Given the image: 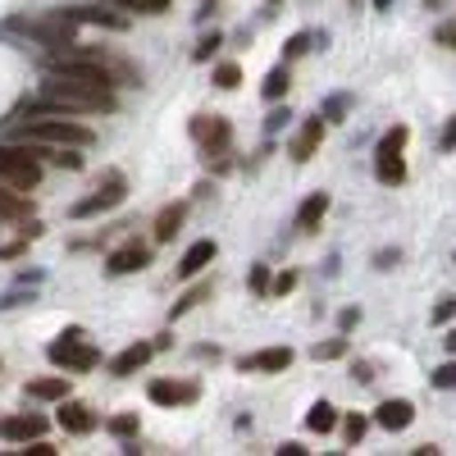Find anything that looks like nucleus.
<instances>
[{
	"label": "nucleus",
	"instance_id": "nucleus-1",
	"mask_svg": "<svg viewBox=\"0 0 456 456\" xmlns=\"http://www.w3.org/2000/svg\"><path fill=\"white\" fill-rule=\"evenodd\" d=\"M114 110V87H96L69 73H51L42 83V101L28 114H110Z\"/></svg>",
	"mask_w": 456,
	"mask_h": 456
},
{
	"label": "nucleus",
	"instance_id": "nucleus-2",
	"mask_svg": "<svg viewBox=\"0 0 456 456\" xmlns=\"http://www.w3.org/2000/svg\"><path fill=\"white\" fill-rule=\"evenodd\" d=\"M14 137L19 142H46V146H92L96 142L92 128H83L73 114H42V119L32 114L28 124L14 128Z\"/></svg>",
	"mask_w": 456,
	"mask_h": 456
},
{
	"label": "nucleus",
	"instance_id": "nucleus-3",
	"mask_svg": "<svg viewBox=\"0 0 456 456\" xmlns=\"http://www.w3.org/2000/svg\"><path fill=\"white\" fill-rule=\"evenodd\" d=\"M0 178H5L10 187H19V192H28V187L42 183V165H37V156H32L28 142L0 146Z\"/></svg>",
	"mask_w": 456,
	"mask_h": 456
},
{
	"label": "nucleus",
	"instance_id": "nucleus-4",
	"mask_svg": "<svg viewBox=\"0 0 456 456\" xmlns=\"http://www.w3.org/2000/svg\"><path fill=\"white\" fill-rule=\"evenodd\" d=\"M124 197H128V183H124V174H105L96 192H92V197H83L78 206H73V215H78V219L105 215V210H114V206H119Z\"/></svg>",
	"mask_w": 456,
	"mask_h": 456
},
{
	"label": "nucleus",
	"instance_id": "nucleus-5",
	"mask_svg": "<svg viewBox=\"0 0 456 456\" xmlns=\"http://www.w3.org/2000/svg\"><path fill=\"white\" fill-rule=\"evenodd\" d=\"M46 356H51L55 365H64V370H92V365H96V352L83 342L78 329H69L64 338H55L51 347H46Z\"/></svg>",
	"mask_w": 456,
	"mask_h": 456
},
{
	"label": "nucleus",
	"instance_id": "nucleus-6",
	"mask_svg": "<svg viewBox=\"0 0 456 456\" xmlns=\"http://www.w3.org/2000/svg\"><path fill=\"white\" fill-rule=\"evenodd\" d=\"M192 137L201 142V151H206V160L215 156V160H224L228 156V137H233V128H228V119H219V114H201V119L192 124Z\"/></svg>",
	"mask_w": 456,
	"mask_h": 456
},
{
	"label": "nucleus",
	"instance_id": "nucleus-7",
	"mask_svg": "<svg viewBox=\"0 0 456 456\" xmlns=\"http://www.w3.org/2000/svg\"><path fill=\"white\" fill-rule=\"evenodd\" d=\"M146 265H151V247L133 238V242H124L119 251H110L105 270H110V274H133V270H146Z\"/></svg>",
	"mask_w": 456,
	"mask_h": 456
},
{
	"label": "nucleus",
	"instance_id": "nucleus-8",
	"mask_svg": "<svg viewBox=\"0 0 456 456\" xmlns=\"http://www.w3.org/2000/svg\"><path fill=\"white\" fill-rule=\"evenodd\" d=\"M288 365H292V352H288V347H265V352L238 361L242 374H279V370H288Z\"/></svg>",
	"mask_w": 456,
	"mask_h": 456
},
{
	"label": "nucleus",
	"instance_id": "nucleus-9",
	"mask_svg": "<svg viewBox=\"0 0 456 456\" xmlns=\"http://www.w3.org/2000/svg\"><path fill=\"white\" fill-rule=\"evenodd\" d=\"M156 406H183V402H197V384H174V379H156L146 388Z\"/></svg>",
	"mask_w": 456,
	"mask_h": 456
},
{
	"label": "nucleus",
	"instance_id": "nucleus-10",
	"mask_svg": "<svg viewBox=\"0 0 456 456\" xmlns=\"http://www.w3.org/2000/svg\"><path fill=\"white\" fill-rule=\"evenodd\" d=\"M324 142V119H320V114H315V119H306V124H301V133L292 137V160L297 165H306L311 156H315V146Z\"/></svg>",
	"mask_w": 456,
	"mask_h": 456
},
{
	"label": "nucleus",
	"instance_id": "nucleus-11",
	"mask_svg": "<svg viewBox=\"0 0 456 456\" xmlns=\"http://www.w3.org/2000/svg\"><path fill=\"white\" fill-rule=\"evenodd\" d=\"M374 420L384 425L388 434H402V429H406V425L415 420V406H411L406 397H393V402H384V406L374 411Z\"/></svg>",
	"mask_w": 456,
	"mask_h": 456
},
{
	"label": "nucleus",
	"instance_id": "nucleus-12",
	"mask_svg": "<svg viewBox=\"0 0 456 456\" xmlns=\"http://www.w3.org/2000/svg\"><path fill=\"white\" fill-rule=\"evenodd\" d=\"M60 425H64V434H92L96 411L83 406V402H60Z\"/></svg>",
	"mask_w": 456,
	"mask_h": 456
},
{
	"label": "nucleus",
	"instance_id": "nucleus-13",
	"mask_svg": "<svg viewBox=\"0 0 456 456\" xmlns=\"http://www.w3.org/2000/svg\"><path fill=\"white\" fill-rule=\"evenodd\" d=\"M0 434H5L10 443H32V438L46 434V420L42 415H10V420L0 425Z\"/></svg>",
	"mask_w": 456,
	"mask_h": 456
},
{
	"label": "nucleus",
	"instance_id": "nucleus-14",
	"mask_svg": "<svg viewBox=\"0 0 456 456\" xmlns=\"http://www.w3.org/2000/svg\"><path fill=\"white\" fill-rule=\"evenodd\" d=\"M215 251H219V247H215L210 238H206V242H192V247L183 251V260H178V279H197L206 265L215 260Z\"/></svg>",
	"mask_w": 456,
	"mask_h": 456
},
{
	"label": "nucleus",
	"instance_id": "nucleus-15",
	"mask_svg": "<svg viewBox=\"0 0 456 456\" xmlns=\"http://www.w3.org/2000/svg\"><path fill=\"white\" fill-rule=\"evenodd\" d=\"M151 356H156V347H151V342H133V347H124L119 356L110 361V374H119V379H124V374H137Z\"/></svg>",
	"mask_w": 456,
	"mask_h": 456
},
{
	"label": "nucleus",
	"instance_id": "nucleus-16",
	"mask_svg": "<svg viewBox=\"0 0 456 456\" xmlns=\"http://www.w3.org/2000/svg\"><path fill=\"white\" fill-rule=\"evenodd\" d=\"M324 215H329V192H311L306 201H301V210H297V228L301 233H315Z\"/></svg>",
	"mask_w": 456,
	"mask_h": 456
},
{
	"label": "nucleus",
	"instance_id": "nucleus-17",
	"mask_svg": "<svg viewBox=\"0 0 456 456\" xmlns=\"http://www.w3.org/2000/svg\"><path fill=\"white\" fill-rule=\"evenodd\" d=\"M23 393H28V397H37V402H64V397H69V379H64V374L32 379V384H28Z\"/></svg>",
	"mask_w": 456,
	"mask_h": 456
},
{
	"label": "nucleus",
	"instance_id": "nucleus-18",
	"mask_svg": "<svg viewBox=\"0 0 456 456\" xmlns=\"http://www.w3.org/2000/svg\"><path fill=\"white\" fill-rule=\"evenodd\" d=\"M374 174H379V183H402L406 178L402 151H374Z\"/></svg>",
	"mask_w": 456,
	"mask_h": 456
},
{
	"label": "nucleus",
	"instance_id": "nucleus-19",
	"mask_svg": "<svg viewBox=\"0 0 456 456\" xmlns=\"http://www.w3.org/2000/svg\"><path fill=\"white\" fill-rule=\"evenodd\" d=\"M73 23H92V28H114L124 32L128 28V14H114V10H69Z\"/></svg>",
	"mask_w": 456,
	"mask_h": 456
},
{
	"label": "nucleus",
	"instance_id": "nucleus-20",
	"mask_svg": "<svg viewBox=\"0 0 456 456\" xmlns=\"http://www.w3.org/2000/svg\"><path fill=\"white\" fill-rule=\"evenodd\" d=\"M28 215V201L19 197V187L0 183V219H23Z\"/></svg>",
	"mask_w": 456,
	"mask_h": 456
},
{
	"label": "nucleus",
	"instance_id": "nucleus-21",
	"mask_svg": "<svg viewBox=\"0 0 456 456\" xmlns=\"http://www.w3.org/2000/svg\"><path fill=\"white\" fill-rule=\"evenodd\" d=\"M338 425V411L329 406V402H315L311 406V415H306V429H315V434H329Z\"/></svg>",
	"mask_w": 456,
	"mask_h": 456
},
{
	"label": "nucleus",
	"instance_id": "nucleus-22",
	"mask_svg": "<svg viewBox=\"0 0 456 456\" xmlns=\"http://www.w3.org/2000/svg\"><path fill=\"white\" fill-rule=\"evenodd\" d=\"M178 224H183V206H165L156 219V242H169L178 233Z\"/></svg>",
	"mask_w": 456,
	"mask_h": 456
},
{
	"label": "nucleus",
	"instance_id": "nucleus-23",
	"mask_svg": "<svg viewBox=\"0 0 456 456\" xmlns=\"http://www.w3.org/2000/svg\"><path fill=\"white\" fill-rule=\"evenodd\" d=\"M114 10H128V14H165L169 0H105Z\"/></svg>",
	"mask_w": 456,
	"mask_h": 456
},
{
	"label": "nucleus",
	"instance_id": "nucleus-24",
	"mask_svg": "<svg viewBox=\"0 0 456 456\" xmlns=\"http://www.w3.org/2000/svg\"><path fill=\"white\" fill-rule=\"evenodd\" d=\"M283 92H288V69L279 64V69L265 73V87H260V96H265V101H279Z\"/></svg>",
	"mask_w": 456,
	"mask_h": 456
},
{
	"label": "nucleus",
	"instance_id": "nucleus-25",
	"mask_svg": "<svg viewBox=\"0 0 456 456\" xmlns=\"http://www.w3.org/2000/svg\"><path fill=\"white\" fill-rule=\"evenodd\" d=\"M342 352H347V338H329V342H315V347H311L315 361H338Z\"/></svg>",
	"mask_w": 456,
	"mask_h": 456
},
{
	"label": "nucleus",
	"instance_id": "nucleus-26",
	"mask_svg": "<svg viewBox=\"0 0 456 456\" xmlns=\"http://www.w3.org/2000/svg\"><path fill=\"white\" fill-rule=\"evenodd\" d=\"M210 297V283H201V288H192V292H187L183 301H178V306H174V320L178 315H187V311H192V306H201V301Z\"/></svg>",
	"mask_w": 456,
	"mask_h": 456
},
{
	"label": "nucleus",
	"instance_id": "nucleus-27",
	"mask_svg": "<svg viewBox=\"0 0 456 456\" xmlns=\"http://www.w3.org/2000/svg\"><path fill=\"white\" fill-rule=\"evenodd\" d=\"M215 83H219L224 92H233V87L242 83V73H238V64H219V69H215Z\"/></svg>",
	"mask_w": 456,
	"mask_h": 456
},
{
	"label": "nucleus",
	"instance_id": "nucleus-28",
	"mask_svg": "<svg viewBox=\"0 0 456 456\" xmlns=\"http://www.w3.org/2000/svg\"><path fill=\"white\" fill-rule=\"evenodd\" d=\"M406 137H411V133H406V124H397L393 133H384V142H379V151H402V146H406Z\"/></svg>",
	"mask_w": 456,
	"mask_h": 456
},
{
	"label": "nucleus",
	"instance_id": "nucleus-29",
	"mask_svg": "<svg viewBox=\"0 0 456 456\" xmlns=\"http://www.w3.org/2000/svg\"><path fill=\"white\" fill-rule=\"evenodd\" d=\"M434 388H456V361H447V365L434 370Z\"/></svg>",
	"mask_w": 456,
	"mask_h": 456
},
{
	"label": "nucleus",
	"instance_id": "nucleus-30",
	"mask_svg": "<svg viewBox=\"0 0 456 456\" xmlns=\"http://www.w3.org/2000/svg\"><path fill=\"white\" fill-rule=\"evenodd\" d=\"M434 324H447V320H456V297H443L438 306H434V315H429Z\"/></svg>",
	"mask_w": 456,
	"mask_h": 456
},
{
	"label": "nucleus",
	"instance_id": "nucleus-31",
	"mask_svg": "<svg viewBox=\"0 0 456 456\" xmlns=\"http://www.w3.org/2000/svg\"><path fill=\"white\" fill-rule=\"evenodd\" d=\"M342 434H347V443L356 447V443L365 438V420H361V415H347V425H342Z\"/></svg>",
	"mask_w": 456,
	"mask_h": 456
},
{
	"label": "nucleus",
	"instance_id": "nucleus-32",
	"mask_svg": "<svg viewBox=\"0 0 456 456\" xmlns=\"http://www.w3.org/2000/svg\"><path fill=\"white\" fill-rule=\"evenodd\" d=\"M110 429L119 434V438H128V434H137V415H114L110 420Z\"/></svg>",
	"mask_w": 456,
	"mask_h": 456
},
{
	"label": "nucleus",
	"instance_id": "nucleus-33",
	"mask_svg": "<svg viewBox=\"0 0 456 456\" xmlns=\"http://www.w3.org/2000/svg\"><path fill=\"white\" fill-rule=\"evenodd\" d=\"M311 51V32H297L292 42H288V60H297V55H306Z\"/></svg>",
	"mask_w": 456,
	"mask_h": 456
},
{
	"label": "nucleus",
	"instance_id": "nucleus-34",
	"mask_svg": "<svg viewBox=\"0 0 456 456\" xmlns=\"http://www.w3.org/2000/svg\"><path fill=\"white\" fill-rule=\"evenodd\" d=\"M342 110H347V96H333V101H329V110H324V119H329V124H338V119H342Z\"/></svg>",
	"mask_w": 456,
	"mask_h": 456
},
{
	"label": "nucleus",
	"instance_id": "nucleus-35",
	"mask_svg": "<svg viewBox=\"0 0 456 456\" xmlns=\"http://www.w3.org/2000/svg\"><path fill=\"white\" fill-rule=\"evenodd\" d=\"M251 288L256 292H270V274H265V265H256V270H251Z\"/></svg>",
	"mask_w": 456,
	"mask_h": 456
},
{
	"label": "nucleus",
	"instance_id": "nucleus-36",
	"mask_svg": "<svg viewBox=\"0 0 456 456\" xmlns=\"http://www.w3.org/2000/svg\"><path fill=\"white\" fill-rule=\"evenodd\" d=\"M23 456H55V447L42 443V438H32V447H23Z\"/></svg>",
	"mask_w": 456,
	"mask_h": 456
},
{
	"label": "nucleus",
	"instance_id": "nucleus-37",
	"mask_svg": "<svg viewBox=\"0 0 456 456\" xmlns=\"http://www.w3.org/2000/svg\"><path fill=\"white\" fill-rule=\"evenodd\" d=\"M215 46H219V32H210L206 42L197 46V60H210V55H215Z\"/></svg>",
	"mask_w": 456,
	"mask_h": 456
},
{
	"label": "nucleus",
	"instance_id": "nucleus-38",
	"mask_svg": "<svg viewBox=\"0 0 456 456\" xmlns=\"http://www.w3.org/2000/svg\"><path fill=\"white\" fill-rule=\"evenodd\" d=\"M356 320H361V311H342V315H338V329L347 333V329H356Z\"/></svg>",
	"mask_w": 456,
	"mask_h": 456
},
{
	"label": "nucleus",
	"instance_id": "nucleus-39",
	"mask_svg": "<svg viewBox=\"0 0 456 456\" xmlns=\"http://www.w3.org/2000/svg\"><path fill=\"white\" fill-rule=\"evenodd\" d=\"M292 288H297V274H279V279H274V292H279V297L292 292Z\"/></svg>",
	"mask_w": 456,
	"mask_h": 456
},
{
	"label": "nucleus",
	"instance_id": "nucleus-40",
	"mask_svg": "<svg viewBox=\"0 0 456 456\" xmlns=\"http://www.w3.org/2000/svg\"><path fill=\"white\" fill-rule=\"evenodd\" d=\"M279 456H306V447H301V443H283Z\"/></svg>",
	"mask_w": 456,
	"mask_h": 456
},
{
	"label": "nucleus",
	"instance_id": "nucleus-41",
	"mask_svg": "<svg viewBox=\"0 0 456 456\" xmlns=\"http://www.w3.org/2000/svg\"><path fill=\"white\" fill-rule=\"evenodd\" d=\"M283 119H288V114H283V110H274L270 119H265V128H270V133H279V124H283Z\"/></svg>",
	"mask_w": 456,
	"mask_h": 456
},
{
	"label": "nucleus",
	"instance_id": "nucleus-42",
	"mask_svg": "<svg viewBox=\"0 0 456 456\" xmlns=\"http://www.w3.org/2000/svg\"><path fill=\"white\" fill-rule=\"evenodd\" d=\"M443 146H447V151H452V146H456V119H452V124H447V133H443Z\"/></svg>",
	"mask_w": 456,
	"mask_h": 456
},
{
	"label": "nucleus",
	"instance_id": "nucleus-43",
	"mask_svg": "<svg viewBox=\"0 0 456 456\" xmlns=\"http://www.w3.org/2000/svg\"><path fill=\"white\" fill-rule=\"evenodd\" d=\"M438 42H443V46H456V28H443V32H438Z\"/></svg>",
	"mask_w": 456,
	"mask_h": 456
},
{
	"label": "nucleus",
	"instance_id": "nucleus-44",
	"mask_svg": "<svg viewBox=\"0 0 456 456\" xmlns=\"http://www.w3.org/2000/svg\"><path fill=\"white\" fill-rule=\"evenodd\" d=\"M443 342H447V352H456V324H452V333H447Z\"/></svg>",
	"mask_w": 456,
	"mask_h": 456
},
{
	"label": "nucleus",
	"instance_id": "nucleus-45",
	"mask_svg": "<svg viewBox=\"0 0 456 456\" xmlns=\"http://www.w3.org/2000/svg\"><path fill=\"white\" fill-rule=\"evenodd\" d=\"M393 5V0H374V10H388Z\"/></svg>",
	"mask_w": 456,
	"mask_h": 456
},
{
	"label": "nucleus",
	"instance_id": "nucleus-46",
	"mask_svg": "<svg viewBox=\"0 0 456 456\" xmlns=\"http://www.w3.org/2000/svg\"><path fill=\"white\" fill-rule=\"evenodd\" d=\"M270 5H274V0H270Z\"/></svg>",
	"mask_w": 456,
	"mask_h": 456
}]
</instances>
